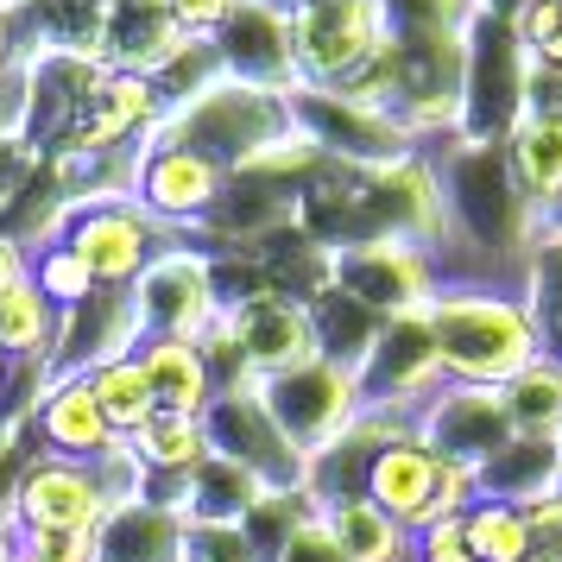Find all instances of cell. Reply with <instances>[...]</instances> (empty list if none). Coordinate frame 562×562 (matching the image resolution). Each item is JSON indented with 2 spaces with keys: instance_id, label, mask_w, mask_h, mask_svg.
<instances>
[{
  "instance_id": "cell-1",
  "label": "cell",
  "mask_w": 562,
  "mask_h": 562,
  "mask_svg": "<svg viewBox=\"0 0 562 562\" xmlns=\"http://www.w3.org/2000/svg\"><path fill=\"white\" fill-rule=\"evenodd\" d=\"M430 323L456 385H512L525 367L543 360L525 297L499 284H442L430 297Z\"/></svg>"
},
{
  "instance_id": "cell-2",
  "label": "cell",
  "mask_w": 562,
  "mask_h": 562,
  "mask_svg": "<svg viewBox=\"0 0 562 562\" xmlns=\"http://www.w3.org/2000/svg\"><path fill=\"white\" fill-rule=\"evenodd\" d=\"M284 133H291V102H284L279 89H254V82L215 77L190 102H178L171 114H158L153 146H183V153L209 158L222 178H234L240 165H254Z\"/></svg>"
},
{
  "instance_id": "cell-3",
  "label": "cell",
  "mask_w": 562,
  "mask_h": 562,
  "mask_svg": "<svg viewBox=\"0 0 562 562\" xmlns=\"http://www.w3.org/2000/svg\"><path fill=\"white\" fill-rule=\"evenodd\" d=\"M291 127L304 133L329 165H348V171H392L417 158V133L392 114V108L367 102V95H348V89H323V82H297L291 95Z\"/></svg>"
},
{
  "instance_id": "cell-4",
  "label": "cell",
  "mask_w": 562,
  "mask_h": 562,
  "mask_svg": "<svg viewBox=\"0 0 562 562\" xmlns=\"http://www.w3.org/2000/svg\"><path fill=\"white\" fill-rule=\"evenodd\" d=\"M127 297H133V316H139V335H146V341H196V348H203V335L222 323L215 254L183 247L178 234H171ZM146 341H139V348H146Z\"/></svg>"
},
{
  "instance_id": "cell-5",
  "label": "cell",
  "mask_w": 562,
  "mask_h": 562,
  "mask_svg": "<svg viewBox=\"0 0 562 562\" xmlns=\"http://www.w3.org/2000/svg\"><path fill=\"white\" fill-rule=\"evenodd\" d=\"M468 64H461V139L506 146L525 121V45L506 13H474L468 26Z\"/></svg>"
},
{
  "instance_id": "cell-6",
  "label": "cell",
  "mask_w": 562,
  "mask_h": 562,
  "mask_svg": "<svg viewBox=\"0 0 562 562\" xmlns=\"http://www.w3.org/2000/svg\"><path fill=\"white\" fill-rule=\"evenodd\" d=\"M266 411H272V424L284 430V442L304 456V468L323 449H335L348 424L360 417V385H355V367H341V360L316 355L304 367H291V373H272V380H254Z\"/></svg>"
},
{
  "instance_id": "cell-7",
  "label": "cell",
  "mask_w": 562,
  "mask_h": 562,
  "mask_svg": "<svg viewBox=\"0 0 562 562\" xmlns=\"http://www.w3.org/2000/svg\"><path fill=\"white\" fill-rule=\"evenodd\" d=\"M329 291L360 304L367 316H411V310H430L436 297V266L424 247H411L398 234H373V240H348L329 247Z\"/></svg>"
},
{
  "instance_id": "cell-8",
  "label": "cell",
  "mask_w": 562,
  "mask_h": 562,
  "mask_svg": "<svg viewBox=\"0 0 562 562\" xmlns=\"http://www.w3.org/2000/svg\"><path fill=\"white\" fill-rule=\"evenodd\" d=\"M215 329L228 335L234 360L247 380H272V373H291L316 360V316H310L304 297H291L279 284H254V291H234L222 304V323Z\"/></svg>"
},
{
  "instance_id": "cell-9",
  "label": "cell",
  "mask_w": 562,
  "mask_h": 562,
  "mask_svg": "<svg viewBox=\"0 0 562 562\" xmlns=\"http://www.w3.org/2000/svg\"><path fill=\"white\" fill-rule=\"evenodd\" d=\"M355 385H360V411H398V417H417V405L449 385V367H442V348H436L430 310H411V316L380 323L367 360L355 367Z\"/></svg>"
},
{
  "instance_id": "cell-10",
  "label": "cell",
  "mask_w": 562,
  "mask_h": 562,
  "mask_svg": "<svg viewBox=\"0 0 562 562\" xmlns=\"http://www.w3.org/2000/svg\"><path fill=\"white\" fill-rule=\"evenodd\" d=\"M291 38H297L304 82L348 89L385 52V7L380 0H316L304 13H291Z\"/></svg>"
},
{
  "instance_id": "cell-11",
  "label": "cell",
  "mask_w": 562,
  "mask_h": 562,
  "mask_svg": "<svg viewBox=\"0 0 562 562\" xmlns=\"http://www.w3.org/2000/svg\"><path fill=\"white\" fill-rule=\"evenodd\" d=\"M203 430H209V449H215V456L254 468L272 493H304V456L284 442V430L272 424V411H266L254 380L222 385L203 411Z\"/></svg>"
},
{
  "instance_id": "cell-12",
  "label": "cell",
  "mask_w": 562,
  "mask_h": 562,
  "mask_svg": "<svg viewBox=\"0 0 562 562\" xmlns=\"http://www.w3.org/2000/svg\"><path fill=\"white\" fill-rule=\"evenodd\" d=\"M108 493L95 461H64V456H38L20 468V486H13V518L26 537H89L102 525Z\"/></svg>"
},
{
  "instance_id": "cell-13",
  "label": "cell",
  "mask_w": 562,
  "mask_h": 562,
  "mask_svg": "<svg viewBox=\"0 0 562 562\" xmlns=\"http://www.w3.org/2000/svg\"><path fill=\"white\" fill-rule=\"evenodd\" d=\"M417 442L436 461L456 468H486L512 442V417H506V392L499 385H442L417 405Z\"/></svg>"
},
{
  "instance_id": "cell-14",
  "label": "cell",
  "mask_w": 562,
  "mask_h": 562,
  "mask_svg": "<svg viewBox=\"0 0 562 562\" xmlns=\"http://www.w3.org/2000/svg\"><path fill=\"white\" fill-rule=\"evenodd\" d=\"M228 178L209 165V158L183 153V146H133V209L153 215L165 234L203 228L215 203H222Z\"/></svg>"
},
{
  "instance_id": "cell-15",
  "label": "cell",
  "mask_w": 562,
  "mask_h": 562,
  "mask_svg": "<svg viewBox=\"0 0 562 562\" xmlns=\"http://www.w3.org/2000/svg\"><path fill=\"white\" fill-rule=\"evenodd\" d=\"M139 316H133L127 291H95L82 304L57 310V335L45 355V380H89L108 360H133L139 355Z\"/></svg>"
},
{
  "instance_id": "cell-16",
  "label": "cell",
  "mask_w": 562,
  "mask_h": 562,
  "mask_svg": "<svg viewBox=\"0 0 562 562\" xmlns=\"http://www.w3.org/2000/svg\"><path fill=\"white\" fill-rule=\"evenodd\" d=\"M215 57L234 82H254V89H279L291 95L304 70H297V38H291V13L272 0H234V13L215 32Z\"/></svg>"
},
{
  "instance_id": "cell-17",
  "label": "cell",
  "mask_w": 562,
  "mask_h": 562,
  "mask_svg": "<svg viewBox=\"0 0 562 562\" xmlns=\"http://www.w3.org/2000/svg\"><path fill=\"white\" fill-rule=\"evenodd\" d=\"M171 234L158 228L153 215H139L133 203H102V209H82L70 234H64V247L95 272L102 291H133L139 272L153 266V254L165 247Z\"/></svg>"
},
{
  "instance_id": "cell-18",
  "label": "cell",
  "mask_w": 562,
  "mask_h": 562,
  "mask_svg": "<svg viewBox=\"0 0 562 562\" xmlns=\"http://www.w3.org/2000/svg\"><path fill=\"white\" fill-rule=\"evenodd\" d=\"M89 562H183V512L171 499H121L89 531Z\"/></svg>"
},
{
  "instance_id": "cell-19",
  "label": "cell",
  "mask_w": 562,
  "mask_h": 562,
  "mask_svg": "<svg viewBox=\"0 0 562 562\" xmlns=\"http://www.w3.org/2000/svg\"><path fill=\"white\" fill-rule=\"evenodd\" d=\"M436 474H442V461L417 442V430L398 436V442H385L380 456L367 461V481H360V493L373 499L380 512H392L398 525H405L411 537L430 525L436 512Z\"/></svg>"
},
{
  "instance_id": "cell-20",
  "label": "cell",
  "mask_w": 562,
  "mask_h": 562,
  "mask_svg": "<svg viewBox=\"0 0 562 562\" xmlns=\"http://www.w3.org/2000/svg\"><path fill=\"white\" fill-rule=\"evenodd\" d=\"M114 442L102 417V398L89 380H52L45 398L32 411V449L38 456H64V461H102V449Z\"/></svg>"
},
{
  "instance_id": "cell-21",
  "label": "cell",
  "mask_w": 562,
  "mask_h": 562,
  "mask_svg": "<svg viewBox=\"0 0 562 562\" xmlns=\"http://www.w3.org/2000/svg\"><path fill=\"white\" fill-rule=\"evenodd\" d=\"M266 493H272V486L259 481L254 468H240V461H228V456L209 449L203 468H196L190 481H178L171 506L183 512V525H247Z\"/></svg>"
},
{
  "instance_id": "cell-22",
  "label": "cell",
  "mask_w": 562,
  "mask_h": 562,
  "mask_svg": "<svg viewBox=\"0 0 562 562\" xmlns=\"http://www.w3.org/2000/svg\"><path fill=\"white\" fill-rule=\"evenodd\" d=\"M474 486H481V499H499V506H537V499L562 493V442L512 436L486 468H474Z\"/></svg>"
},
{
  "instance_id": "cell-23",
  "label": "cell",
  "mask_w": 562,
  "mask_h": 562,
  "mask_svg": "<svg viewBox=\"0 0 562 562\" xmlns=\"http://www.w3.org/2000/svg\"><path fill=\"white\" fill-rule=\"evenodd\" d=\"M127 442H133V456H139V468L153 474V499H171L178 481H190L209 461L203 417H178V411H158L153 424L139 436H127Z\"/></svg>"
},
{
  "instance_id": "cell-24",
  "label": "cell",
  "mask_w": 562,
  "mask_h": 562,
  "mask_svg": "<svg viewBox=\"0 0 562 562\" xmlns=\"http://www.w3.org/2000/svg\"><path fill=\"white\" fill-rule=\"evenodd\" d=\"M139 367H146V385H153L158 411H178V417H203L209 398H215V373L196 341H146L139 348Z\"/></svg>"
},
{
  "instance_id": "cell-25",
  "label": "cell",
  "mask_w": 562,
  "mask_h": 562,
  "mask_svg": "<svg viewBox=\"0 0 562 562\" xmlns=\"http://www.w3.org/2000/svg\"><path fill=\"white\" fill-rule=\"evenodd\" d=\"M506 158L525 183V196L537 203V215L550 222L562 209V121H518L506 139Z\"/></svg>"
},
{
  "instance_id": "cell-26",
  "label": "cell",
  "mask_w": 562,
  "mask_h": 562,
  "mask_svg": "<svg viewBox=\"0 0 562 562\" xmlns=\"http://www.w3.org/2000/svg\"><path fill=\"white\" fill-rule=\"evenodd\" d=\"M518 297H525V310H531L543 355L562 360V222H543V234H537L531 259H525Z\"/></svg>"
},
{
  "instance_id": "cell-27",
  "label": "cell",
  "mask_w": 562,
  "mask_h": 562,
  "mask_svg": "<svg viewBox=\"0 0 562 562\" xmlns=\"http://www.w3.org/2000/svg\"><path fill=\"white\" fill-rule=\"evenodd\" d=\"M57 335V310L32 279L0 284V348L13 355V367H45Z\"/></svg>"
},
{
  "instance_id": "cell-28",
  "label": "cell",
  "mask_w": 562,
  "mask_h": 562,
  "mask_svg": "<svg viewBox=\"0 0 562 562\" xmlns=\"http://www.w3.org/2000/svg\"><path fill=\"white\" fill-rule=\"evenodd\" d=\"M506 392V417H512V436H537V442H562V360H537L525 367Z\"/></svg>"
},
{
  "instance_id": "cell-29",
  "label": "cell",
  "mask_w": 562,
  "mask_h": 562,
  "mask_svg": "<svg viewBox=\"0 0 562 562\" xmlns=\"http://www.w3.org/2000/svg\"><path fill=\"white\" fill-rule=\"evenodd\" d=\"M89 385H95V398H102V417H108V430H114V436H139V430H146V424L158 417L153 385H146V367H139V355L95 367V373H89Z\"/></svg>"
},
{
  "instance_id": "cell-30",
  "label": "cell",
  "mask_w": 562,
  "mask_h": 562,
  "mask_svg": "<svg viewBox=\"0 0 562 562\" xmlns=\"http://www.w3.org/2000/svg\"><path fill=\"white\" fill-rule=\"evenodd\" d=\"M461 531H468L474 562H531L537 557V537L525 525V512L499 506V499H481V506L461 518Z\"/></svg>"
},
{
  "instance_id": "cell-31",
  "label": "cell",
  "mask_w": 562,
  "mask_h": 562,
  "mask_svg": "<svg viewBox=\"0 0 562 562\" xmlns=\"http://www.w3.org/2000/svg\"><path fill=\"white\" fill-rule=\"evenodd\" d=\"M32 284L52 297V310H70V304H82V297H95V291H102L95 272H89L70 247H45V254H32Z\"/></svg>"
},
{
  "instance_id": "cell-32",
  "label": "cell",
  "mask_w": 562,
  "mask_h": 562,
  "mask_svg": "<svg viewBox=\"0 0 562 562\" xmlns=\"http://www.w3.org/2000/svg\"><path fill=\"white\" fill-rule=\"evenodd\" d=\"M183 562H266L247 525H183Z\"/></svg>"
},
{
  "instance_id": "cell-33",
  "label": "cell",
  "mask_w": 562,
  "mask_h": 562,
  "mask_svg": "<svg viewBox=\"0 0 562 562\" xmlns=\"http://www.w3.org/2000/svg\"><path fill=\"white\" fill-rule=\"evenodd\" d=\"M38 165H45V158L26 146V133H0V222H7V215H13V203L32 190Z\"/></svg>"
},
{
  "instance_id": "cell-34",
  "label": "cell",
  "mask_w": 562,
  "mask_h": 562,
  "mask_svg": "<svg viewBox=\"0 0 562 562\" xmlns=\"http://www.w3.org/2000/svg\"><path fill=\"white\" fill-rule=\"evenodd\" d=\"M272 562H348V557H341V543H335L329 518H323V512H304L297 531L284 537V550Z\"/></svg>"
},
{
  "instance_id": "cell-35",
  "label": "cell",
  "mask_w": 562,
  "mask_h": 562,
  "mask_svg": "<svg viewBox=\"0 0 562 562\" xmlns=\"http://www.w3.org/2000/svg\"><path fill=\"white\" fill-rule=\"evenodd\" d=\"M32 57V13H20L13 0H0V77H20Z\"/></svg>"
},
{
  "instance_id": "cell-36",
  "label": "cell",
  "mask_w": 562,
  "mask_h": 562,
  "mask_svg": "<svg viewBox=\"0 0 562 562\" xmlns=\"http://www.w3.org/2000/svg\"><path fill=\"white\" fill-rule=\"evenodd\" d=\"M417 562H474L461 518H436V525H424V531H417Z\"/></svg>"
},
{
  "instance_id": "cell-37",
  "label": "cell",
  "mask_w": 562,
  "mask_h": 562,
  "mask_svg": "<svg viewBox=\"0 0 562 562\" xmlns=\"http://www.w3.org/2000/svg\"><path fill=\"white\" fill-rule=\"evenodd\" d=\"M171 7V20H178L183 38H215L222 20L234 13V0H165Z\"/></svg>"
},
{
  "instance_id": "cell-38",
  "label": "cell",
  "mask_w": 562,
  "mask_h": 562,
  "mask_svg": "<svg viewBox=\"0 0 562 562\" xmlns=\"http://www.w3.org/2000/svg\"><path fill=\"white\" fill-rule=\"evenodd\" d=\"M20 557V525H0V562Z\"/></svg>"
},
{
  "instance_id": "cell-39",
  "label": "cell",
  "mask_w": 562,
  "mask_h": 562,
  "mask_svg": "<svg viewBox=\"0 0 562 562\" xmlns=\"http://www.w3.org/2000/svg\"><path fill=\"white\" fill-rule=\"evenodd\" d=\"M537 557H550V562H562V525L550 537H543V543H537Z\"/></svg>"
},
{
  "instance_id": "cell-40",
  "label": "cell",
  "mask_w": 562,
  "mask_h": 562,
  "mask_svg": "<svg viewBox=\"0 0 562 562\" xmlns=\"http://www.w3.org/2000/svg\"><path fill=\"white\" fill-rule=\"evenodd\" d=\"M481 7H486V13H506V20H512V13H518L525 0H481Z\"/></svg>"
},
{
  "instance_id": "cell-41",
  "label": "cell",
  "mask_w": 562,
  "mask_h": 562,
  "mask_svg": "<svg viewBox=\"0 0 562 562\" xmlns=\"http://www.w3.org/2000/svg\"><path fill=\"white\" fill-rule=\"evenodd\" d=\"M13 380V355H7V348H0V385Z\"/></svg>"
},
{
  "instance_id": "cell-42",
  "label": "cell",
  "mask_w": 562,
  "mask_h": 562,
  "mask_svg": "<svg viewBox=\"0 0 562 562\" xmlns=\"http://www.w3.org/2000/svg\"><path fill=\"white\" fill-rule=\"evenodd\" d=\"M13 7H20V13H32V7H45V0H13Z\"/></svg>"
},
{
  "instance_id": "cell-43",
  "label": "cell",
  "mask_w": 562,
  "mask_h": 562,
  "mask_svg": "<svg viewBox=\"0 0 562 562\" xmlns=\"http://www.w3.org/2000/svg\"><path fill=\"white\" fill-rule=\"evenodd\" d=\"M531 562H550V557H531Z\"/></svg>"
}]
</instances>
